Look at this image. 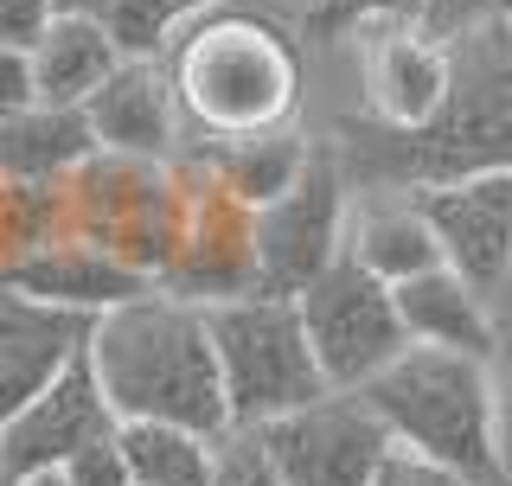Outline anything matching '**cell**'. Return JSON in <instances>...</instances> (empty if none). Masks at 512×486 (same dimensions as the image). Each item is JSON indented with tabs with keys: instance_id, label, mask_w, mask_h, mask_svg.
<instances>
[{
	"instance_id": "obj_8",
	"label": "cell",
	"mask_w": 512,
	"mask_h": 486,
	"mask_svg": "<svg viewBox=\"0 0 512 486\" xmlns=\"http://www.w3.org/2000/svg\"><path fill=\"white\" fill-rule=\"evenodd\" d=\"M346 167L340 154L314 148L308 173L282 192L276 205L250 212V243H256V295L295 301L308 282H320L346 256Z\"/></svg>"
},
{
	"instance_id": "obj_34",
	"label": "cell",
	"mask_w": 512,
	"mask_h": 486,
	"mask_svg": "<svg viewBox=\"0 0 512 486\" xmlns=\"http://www.w3.org/2000/svg\"><path fill=\"white\" fill-rule=\"evenodd\" d=\"M0 486H20V474L7 467V455H0Z\"/></svg>"
},
{
	"instance_id": "obj_26",
	"label": "cell",
	"mask_w": 512,
	"mask_h": 486,
	"mask_svg": "<svg viewBox=\"0 0 512 486\" xmlns=\"http://www.w3.org/2000/svg\"><path fill=\"white\" fill-rule=\"evenodd\" d=\"M372 486H474V480H461L455 467H442V461L416 455V448H397V442H391V455L378 461Z\"/></svg>"
},
{
	"instance_id": "obj_27",
	"label": "cell",
	"mask_w": 512,
	"mask_h": 486,
	"mask_svg": "<svg viewBox=\"0 0 512 486\" xmlns=\"http://www.w3.org/2000/svg\"><path fill=\"white\" fill-rule=\"evenodd\" d=\"M71 486H135L128 480V461H122V442L116 435H103V442H90V448H77L71 461L58 467Z\"/></svg>"
},
{
	"instance_id": "obj_5",
	"label": "cell",
	"mask_w": 512,
	"mask_h": 486,
	"mask_svg": "<svg viewBox=\"0 0 512 486\" xmlns=\"http://www.w3.org/2000/svg\"><path fill=\"white\" fill-rule=\"evenodd\" d=\"M218 352L224 403H231V429H263L276 416H295L327 397V378L314 365L301 307L282 295H237L205 307Z\"/></svg>"
},
{
	"instance_id": "obj_7",
	"label": "cell",
	"mask_w": 512,
	"mask_h": 486,
	"mask_svg": "<svg viewBox=\"0 0 512 486\" xmlns=\"http://www.w3.org/2000/svg\"><path fill=\"white\" fill-rule=\"evenodd\" d=\"M295 307H301V327H308V346H314V365L327 378V391H365L410 346L391 282H378L352 256H340L320 282L301 288Z\"/></svg>"
},
{
	"instance_id": "obj_13",
	"label": "cell",
	"mask_w": 512,
	"mask_h": 486,
	"mask_svg": "<svg viewBox=\"0 0 512 486\" xmlns=\"http://www.w3.org/2000/svg\"><path fill=\"white\" fill-rule=\"evenodd\" d=\"M84 339H90L84 314L32 301L26 288H13L0 275V429L84 352Z\"/></svg>"
},
{
	"instance_id": "obj_11",
	"label": "cell",
	"mask_w": 512,
	"mask_h": 486,
	"mask_svg": "<svg viewBox=\"0 0 512 486\" xmlns=\"http://www.w3.org/2000/svg\"><path fill=\"white\" fill-rule=\"evenodd\" d=\"M410 199L423 205L429 231L442 243V263L461 282H474L487 301L500 295L512 263V173H468V180L416 186Z\"/></svg>"
},
{
	"instance_id": "obj_15",
	"label": "cell",
	"mask_w": 512,
	"mask_h": 486,
	"mask_svg": "<svg viewBox=\"0 0 512 486\" xmlns=\"http://www.w3.org/2000/svg\"><path fill=\"white\" fill-rule=\"evenodd\" d=\"M448 96V39L429 26H378L365 45V103L378 128H423Z\"/></svg>"
},
{
	"instance_id": "obj_16",
	"label": "cell",
	"mask_w": 512,
	"mask_h": 486,
	"mask_svg": "<svg viewBox=\"0 0 512 486\" xmlns=\"http://www.w3.org/2000/svg\"><path fill=\"white\" fill-rule=\"evenodd\" d=\"M7 282L13 288H26L32 301H52V307H71V314H109V307H122V301H135V295H148V282L141 269H128L116 250H103V243H84V237H52V243H39L32 256H20V263L7 269Z\"/></svg>"
},
{
	"instance_id": "obj_33",
	"label": "cell",
	"mask_w": 512,
	"mask_h": 486,
	"mask_svg": "<svg viewBox=\"0 0 512 486\" xmlns=\"http://www.w3.org/2000/svg\"><path fill=\"white\" fill-rule=\"evenodd\" d=\"M20 486H71L64 474H32V480H20Z\"/></svg>"
},
{
	"instance_id": "obj_12",
	"label": "cell",
	"mask_w": 512,
	"mask_h": 486,
	"mask_svg": "<svg viewBox=\"0 0 512 486\" xmlns=\"http://www.w3.org/2000/svg\"><path fill=\"white\" fill-rule=\"evenodd\" d=\"M103 435H116V410H109V397H103V378H96L90 352H77V359L0 429V455H7V467L20 480H32V474H58L77 448L103 442Z\"/></svg>"
},
{
	"instance_id": "obj_4",
	"label": "cell",
	"mask_w": 512,
	"mask_h": 486,
	"mask_svg": "<svg viewBox=\"0 0 512 486\" xmlns=\"http://www.w3.org/2000/svg\"><path fill=\"white\" fill-rule=\"evenodd\" d=\"M359 397L372 403V416L391 429L397 448H416V455L455 467L474 486H506L493 359L442 352V346H404Z\"/></svg>"
},
{
	"instance_id": "obj_21",
	"label": "cell",
	"mask_w": 512,
	"mask_h": 486,
	"mask_svg": "<svg viewBox=\"0 0 512 486\" xmlns=\"http://www.w3.org/2000/svg\"><path fill=\"white\" fill-rule=\"evenodd\" d=\"M205 167L218 173V186L231 192L244 212H263L276 205L288 186L308 173L314 148L295 135V128H269V135H231V141H205Z\"/></svg>"
},
{
	"instance_id": "obj_10",
	"label": "cell",
	"mask_w": 512,
	"mask_h": 486,
	"mask_svg": "<svg viewBox=\"0 0 512 486\" xmlns=\"http://www.w3.org/2000/svg\"><path fill=\"white\" fill-rule=\"evenodd\" d=\"M276 461L282 486H372L378 461L391 455V429L372 416L359 391H327L320 403L256 429Z\"/></svg>"
},
{
	"instance_id": "obj_29",
	"label": "cell",
	"mask_w": 512,
	"mask_h": 486,
	"mask_svg": "<svg viewBox=\"0 0 512 486\" xmlns=\"http://www.w3.org/2000/svg\"><path fill=\"white\" fill-rule=\"evenodd\" d=\"M500 13H512V0H429L423 26L436 32V39H448V32H461L474 20H500Z\"/></svg>"
},
{
	"instance_id": "obj_28",
	"label": "cell",
	"mask_w": 512,
	"mask_h": 486,
	"mask_svg": "<svg viewBox=\"0 0 512 486\" xmlns=\"http://www.w3.org/2000/svg\"><path fill=\"white\" fill-rule=\"evenodd\" d=\"M52 20H58V0H0V45L32 52Z\"/></svg>"
},
{
	"instance_id": "obj_24",
	"label": "cell",
	"mask_w": 512,
	"mask_h": 486,
	"mask_svg": "<svg viewBox=\"0 0 512 486\" xmlns=\"http://www.w3.org/2000/svg\"><path fill=\"white\" fill-rule=\"evenodd\" d=\"M429 0H308L301 32L308 39H346V32H378V26H423Z\"/></svg>"
},
{
	"instance_id": "obj_30",
	"label": "cell",
	"mask_w": 512,
	"mask_h": 486,
	"mask_svg": "<svg viewBox=\"0 0 512 486\" xmlns=\"http://www.w3.org/2000/svg\"><path fill=\"white\" fill-rule=\"evenodd\" d=\"M39 103L32 96V58L13 52V45H0V116H13V109Z\"/></svg>"
},
{
	"instance_id": "obj_9",
	"label": "cell",
	"mask_w": 512,
	"mask_h": 486,
	"mask_svg": "<svg viewBox=\"0 0 512 486\" xmlns=\"http://www.w3.org/2000/svg\"><path fill=\"white\" fill-rule=\"evenodd\" d=\"M186 192V231L173 250L160 288L192 307H218L237 295H256V243H250V212L218 186V173L205 167V154H173Z\"/></svg>"
},
{
	"instance_id": "obj_20",
	"label": "cell",
	"mask_w": 512,
	"mask_h": 486,
	"mask_svg": "<svg viewBox=\"0 0 512 486\" xmlns=\"http://www.w3.org/2000/svg\"><path fill=\"white\" fill-rule=\"evenodd\" d=\"M346 256L359 269H372L378 282H410L423 269H442V243L429 231L423 205L410 192H384V199L346 212Z\"/></svg>"
},
{
	"instance_id": "obj_22",
	"label": "cell",
	"mask_w": 512,
	"mask_h": 486,
	"mask_svg": "<svg viewBox=\"0 0 512 486\" xmlns=\"http://www.w3.org/2000/svg\"><path fill=\"white\" fill-rule=\"evenodd\" d=\"M116 442L135 486H205L218 455V435L180 429V423H116Z\"/></svg>"
},
{
	"instance_id": "obj_1",
	"label": "cell",
	"mask_w": 512,
	"mask_h": 486,
	"mask_svg": "<svg viewBox=\"0 0 512 486\" xmlns=\"http://www.w3.org/2000/svg\"><path fill=\"white\" fill-rule=\"evenodd\" d=\"M346 186L416 192L468 173H512V13L448 32V96L423 128L340 122Z\"/></svg>"
},
{
	"instance_id": "obj_25",
	"label": "cell",
	"mask_w": 512,
	"mask_h": 486,
	"mask_svg": "<svg viewBox=\"0 0 512 486\" xmlns=\"http://www.w3.org/2000/svg\"><path fill=\"white\" fill-rule=\"evenodd\" d=\"M205 486H282V474H276V461H269L263 435L231 429V435H218V455H212Z\"/></svg>"
},
{
	"instance_id": "obj_17",
	"label": "cell",
	"mask_w": 512,
	"mask_h": 486,
	"mask_svg": "<svg viewBox=\"0 0 512 486\" xmlns=\"http://www.w3.org/2000/svg\"><path fill=\"white\" fill-rule=\"evenodd\" d=\"M397 320H404L410 346H442V352H474V359H500V320L493 301L474 282H461L455 269H423L410 282L391 288Z\"/></svg>"
},
{
	"instance_id": "obj_23",
	"label": "cell",
	"mask_w": 512,
	"mask_h": 486,
	"mask_svg": "<svg viewBox=\"0 0 512 486\" xmlns=\"http://www.w3.org/2000/svg\"><path fill=\"white\" fill-rule=\"evenodd\" d=\"M205 7H218V0H96L90 20L109 26L122 58H160L173 45V32L186 20H199Z\"/></svg>"
},
{
	"instance_id": "obj_2",
	"label": "cell",
	"mask_w": 512,
	"mask_h": 486,
	"mask_svg": "<svg viewBox=\"0 0 512 486\" xmlns=\"http://www.w3.org/2000/svg\"><path fill=\"white\" fill-rule=\"evenodd\" d=\"M84 352L103 378L116 423H180L199 435H231V403H224L205 307L148 288V295L96 314Z\"/></svg>"
},
{
	"instance_id": "obj_18",
	"label": "cell",
	"mask_w": 512,
	"mask_h": 486,
	"mask_svg": "<svg viewBox=\"0 0 512 486\" xmlns=\"http://www.w3.org/2000/svg\"><path fill=\"white\" fill-rule=\"evenodd\" d=\"M32 96L52 109H84L96 90L116 77L122 64V45L109 39L103 20H90V13H58L52 26H45V39L32 45Z\"/></svg>"
},
{
	"instance_id": "obj_6",
	"label": "cell",
	"mask_w": 512,
	"mask_h": 486,
	"mask_svg": "<svg viewBox=\"0 0 512 486\" xmlns=\"http://www.w3.org/2000/svg\"><path fill=\"white\" fill-rule=\"evenodd\" d=\"M64 231L116 250L128 269L160 282L186 231V192L173 160H135L96 148L84 167L64 180Z\"/></svg>"
},
{
	"instance_id": "obj_3",
	"label": "cell",
	"mask_w": 512,
	"mask_h": 486,
	"mask_svg": "<svg viewBox=\"0 0 512 486\" xmlns=\"http://www.w3.org/2000/svg\"><path fill=\"white\" fill-rule=\"evenodd\" d=\"M173 90H180V116L199 128L205 141L231 135H269L288 122L301 90V58L288 45V32L263 13L237 7H205L199 20L173 32L167 52Z\"/></svg>"
},
{
	"instance_id": "obj_14",
	"label": "cell",
	"mask_w": 512,
	"mask_h": 486,
	"mask_svg": "<svg viewBox=\"0 0 512 486\" xmlns=\"http://www.w3.org/2000/svg\"><path fill=\"white\" fill-rule=\"evenodd\" d=\"M84 122L96 148L135 154V160H173L180 154V90L167 58H122L116 77L84 103Z\"/></svg>"
},
{
	"instance_id": "obj_19",
	"label": "cell",
	"mask_w": 512,
	"mask_h": 486,
	"mask_svg": "<svg viewBox=\"0 0 512 486\" xmlns=\"http://www.w3.org/2000/svg\"><path fill=\"white\" fill-rule=\"evenodd\" d=\"M90 154H96V135L84 109L26 103L13 116H0V180L13 186H64Z\"/></svg>"
},
{
	"instance_id": "obj_31",
	"label": "cell",
	"mask_w": 512,
	"mask_h": 486,
	"mask_svg": "<svg viewBox=\"0 0 512 486\" xmlns=\"http://www.w3.org/2000/svg\"><path fill=\"white\" fill-rule=\"evenodd\" d=\"M506 365L493 359V378H500V448H506V486H512V333H500Z\"/></svg>"
},
{
	"instance_id": "obj_32",
	"label": "cell",
	"mask_w": 512,
	"mask_h": 486,
	"mask_svg": "<svg viewBox=\"0 0 512 486\" xmlns=\"http://www.w3.org/2000/svg\"><path fill=\"white\" fill-rule=\"evenodd\" d=\"M493 320H500V333H512V263H506V282H500V295H493Z\"/></svg>"
}]
</instances>
